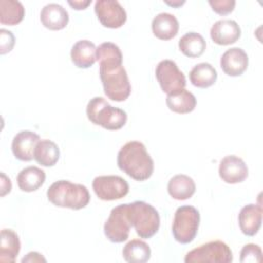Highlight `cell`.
<instances>
[{
    "mask_svg": "<svg viewBox=\"0 0 263 263\" xmlns=\"http://www.w3.org/2000/svg\"><path fill=\"white\" fill-rule=\"evenodd\" d=\"M73 64L81 69L91 67L97 61V47L89 40H79L71 48Z\"/></svg>",
    "mask_w": 263,
    "mask_h": 263,
    "instance_id": "19",
    "label": "cell"
},
{
    "mask_svg": "<svg viewBox=\"0 0 263 263\" xmlns=\"http://www.w3.org/2000/svg\"><path fill=\"white\" fill-rule=\"evenodd\" d=\"M92 189L102 200H115L124 197L129 190L128 183L120 176H99L92 181Z\"/></svg>",
    "mask_w": 263,
    "mask_h": 263,
    "instance_id": "10",
    "label": "cell"
},
{
    "mask_svg": "<svg viewBox=\"0 0 263 263\" xmlns=\"http://www.w3.org/2000/svg\"><path fill=\"white\" fill-rule=\"evenodd\" d=\"M238 224L241 232L248 236L258 233L262 224V208L259 204L245 205L238 214Z\"/></svg>",
    "mask_w": 263,
    "mask_h": 263,
    "instance_id": "16",
    "label": "cell"
},
{
    "mask_svg": "<svg viewBox=\"0 0 263 263\" xmlns=\"http://www.w3.org/2000/svg\"><path fill=\"white\" fill-rule=\"evenodd\" d=\"M209 4L215 12L222 15L232 12L235 7L234 0H210Z\"/></svg>",
    "mask_w": 263,
    "mask_h": 263,
    "instance_id": "30",
    "label": "cell"
},
{
    "mask_svg": "<svg viewBox=\"0 0 263 263\" xmlns=\"http://www.w3.org/2000/svg\"><path fill=\"white\" fill-rule=\"evenodd\" d=\"M210 35L215 43L219 45H229L239 39L241 30L238 24L233 20H219L212 26Z\"/></svg>",
    "mask_w": 263,
    "mask_h": 263,
    "instance_id": "15",
    "label": "cell"
},
{
    "mask_svg": "<svg viewBox=\"0 0 263 263\" xmlns=\"http://www.w3.org/2000/svg\"><path fill=\"white\" fill-rule=\"evenodd\" d=\"M68 3L76 10H81V9H85L90 3H91V0H74V1H71L69 0Z\"/></svg>",
    "mask_w": 263,
    "mask_h": 263,
    "instance_id": "34",
    "label": "cell"
},
{
    "mask_svg": "<svg viewBox=\"0 0 263 263\" xmlns=\"http://www.w3.org/2000/svg\"><path fill=\"white\" fill-rule=\"evenodd\" d=\"M232 260L230 248L222 240L203 243L189 251L184 258L186 263H229Z\"/></svg>",
    "mask_w": 263,
    "mask_h": 263,
    "instance_id": "8",
    "label": "cell"
},
{
    "mask_svg": "<svg viewBox=\"0 0 263 263\" xmlns=\"http://www.w3.org/2000/svg\"><path fill=\"white\" fill-rule=\"evenodd\" d=\"M86 115L89 121L109 130L121 128L127 120L124 110L111 106L104 98L95 97L86 106Z\"/></svg>",
    "mask_w": 263,
    "mask_h": 263,
    "instance_id": "4",
    "label": "cell"
},
{
    "mask_svg": "<svg viewBox=\"0 0 263 263\" xmlns=\"http://www.w3.org/2000/svg\"><path fill=\"white\" fill-rule=\"evenodd\" d=\"M248 174L246 162L236 155H227L220 161L219 176L225 183H240L247 179Z\"/></svg>",
    "mask_w": 263,
    "mask_h": 263,
    "instance_id": "12",
    "label": "cell"
},
{
    "mask_svg": "<svg viewBox=\"0 0 263 263\" xmlns=\"http://www.w3.org/2000/svg\"><path fill=\"white\" fill-rule=\"evenodd\" d=\"M195 188L196 186L193 179L183 174L174 176L167 183L168 194L177 200H185L190 198L194 194Z\"/></svg>",
    "mask_w": 263,
    "mask_h": 263,
    "instance_id": "21",
    "label": "cell"
},
{
    "mask_svg": "<svg viewBox=\"0 0 263 263\" xmlns=\"http://www.w3.org/2000/svg\"><path fill=\"white\" fill-rule=\"evenodd\" d=\"M130 203H123L113 208L104 224V233L112 242H123L129 236L132 227Z\"/></svg>",
    "mask_w": 263,
    "mask_h": 263,
    "instance_id": "7",
    "label": "cell"
},
{
    "mask_svg": "<svg viewBox=\"0 0 263 263\" xmlns=\"http://www.w3.org/2000/svg\"><path fill=\"white\" fill-rule=\"evenodd\" d=\"M200 215L197 209L192 205L179 206L174 216L172 232L174 238L183 245L191 242L198 231Z\"/></svg>",
    "mask_w": 263,
    "mask_h": 263,
    "instance_id": "5",
    "label": "cell"
},
{
    "mask_svg": "<svg viewBox=\"0 0 263 263\" xmlns=\"http://www.w3.org/2000/svg\"><path fill=\"white\" fill-rule=\"evenodd\" d=\"M165 102L170 110L179 114L192 112L196 106V99L194 95L185 88L168 93Z\"/></svg>",
    "mask_w": 263,
    "mask_h": 263,
    "instance_id": "23",
    "label": "cell"
},
{
    "mask_svg": "<svg viewBox=\"0 0 263 263\" xmlns=\"http://www.w3.org/2000/svg\"><path fill=\"white\" fill-rule=\"evenodd\" d=\"M262 260V250L258 245L248 243L240 251V262L259 263Z\"/></svg>",
    "mask_w": 263,
    "mask_h": 263,
    "instance_id": "29",
    "label": "cell"
},
{
    "mask_svg": "<svg viewBox=\"0 0 263 263\" xmlns=\"http://www.w3.org/2000/svg\"><path fill=\"white\" fill-rule=\"evenodd\" d=\"M60 158L58 145L47 139L40 140L34 150V159L43 166L54 165Z\"/></svg>",
    "mask_w": 263,
    "mask_h": 263,
    "instance_id": "25",
    "label": "cell"
},
{
    "mask_svg": "<svg viewBox=\"0 0 263 263\" xmlns=\"http://www.w3.org/2000/svg\"><path fill=\"white\" fill-rule=\"evenodd\" d=\"M249 58L247 52L239 47L227 49L221 57L220 66L228 76H239L248 68Z\"/></svg>",
    "mask_w": 263,
    "mask_h": 263,
    "instance_id": "14",
    "label": "cell"
},
{
    "mask_svg": "<svg viewBox=\"0 0 263 263\" xmlns=\"http://www.w3.org/2000/svg\"><path fill=\"white\" fill-rule=\"evenodd\" d=\"M152 32L160 40H170L174 38L179 31V22L177 17L168 12H160L152 20Z\"/></svg>",
    "mask_w": 263,
    "mask_h": 263,
    "instance_id": "18",
    "label": "cell"
},
{
    "mask_svg": "<svg viewBox=\"0 0 263 263\" xmlns=\"http://www.w3.org/2000/svg\"><path fill=\"white\" fill-rule=\"evenodd\" d=\"M21 241L12 229H2L0 238V262L13 263L20 253Z\"/></svg>",
    "mask_w": 263,
    "mask_h": 263,
    "instance_id": "20",
    "label": "cell"
},
{
    "mask_svg": "<svg viewBox=\"0 0 263 263\" xmlns=\"http://www.w3.org/2000/svg\"><path fill=\"white\" fill-rule=\"evenodd\" d=\"M156 79L165 93H173L185 88L186 78L177 64L172 60L160 61L155 68Z\"/></svg>",
    "mask_w": 263,
    "mask_h": 263,
    "instance_id": "9",
    "label": "cell"
},
{
    "mask_svg": "<svg viewBox=\"0 0 263 263\" xmlns=\"http://www.w3.org/2000/svg\"><path fill=\"white\" fill-rule=\"evenodd\" d=\"M117 165L136 181L149 179L154 171L153 159L145 145L139 141L127 142L120 148L117 154Z\"/></svg>",
    "mask_w": 263,
    "mask_h": 263,
    "instance_id": "2",
    "label": "cell"
},
{
    "mask_svg": "<svg viewBox=\"0 0 263 263\" xmlns=\"http://www.w3.org/2000/svg\"><path fill=\"white\" fill-rule=\"evenodd\" d=\"M130 221L141 238L152 237L160 225L159 214L155 208L141 200L130 203Z\"/></svg>",
    "mask_w": 263,
    "mask_h": 263,
    "instance_id": "6",
    "label": "cell"
},
{
    "mask_svg": "<svg viewBox=\"0 0 263 263\" xmlns=\"http://www.w3.org/2000/svg\"><path fill=\"white\" fill-rule=\"evenodd\" d=\"M45 172L37 166H27L23 168L17 177L16 182L21 190L32 192L39 189L45 181Z\"/></svg>",
    "mask_w": 263,
    "mask_h": 263,
    "instance_id": "22",
    "label": "cell"
},
{
    "mask_svg": "<svg viewBox=\"0 0 263 263\" xmlns=\"http://www.w3.org/2000/svg\"><path fill=\"white\" fill-rule=\"evenodd\" d=\"M46 262L45 258H43L39 253L37 252H30L29 254H27L26 257H24L22 259V262Z\"/></svg>",
    "mask_w": 263,
    "mask_h": 263,
    "instance_id": "33",
    "label": "cell"
},
{
    "mask_svg": "<svg viewBox=\"0 0 263 263\" xmlns=\"http://www.w3.org/2000/svg\"><path fill=\"white\" fill-rule=\"evenodd\" d=\"M166 4L171 5V6H174V7H178V6H181L182 4L185 3V1H181V0H175V1H165Z\"/></svg>",
    "mask_w": 263,
    "mask_h": 263,
    "instance_id": "35",
    "label": "cell"
},
{
    "mask_svg": "<svg viewBox=\"0 0 263 263\" xmlns=\"http://www.w3.org/2000/svg\"><path fill=\"white\" fill-rule=\"evenodd\" d=\"M40 137L31 130L17 133L12 140L11 150L15 158L22 161H30L34 158V150Z\"/></svg>",
    "mask_w": 263,
    "mask_h": 263,
    "instance_id": "13",
    "label": "cell"
},
{
    "mask_svg": "<svg viewBox=\"0 0 263 263\" xmlns=\"http://www.w3.org/2000/svg\"><path fill=\"white\" fill-rule=\"evenodd\" d=\"M122 257L128 263H145L151 257V250L144 240L132 239L124 246Z\"/></svg>",
    "mask_w": 263,
    "mask_h": 263,
    "instance_id": "26",
    "label": "cell"
},
{
    "mask_svg": "<svg viewBox=\"0 0 263 263\" xmlns=\"http://www.w3.org/2000/svg\"><path fill=\"white\" fill-rule=\"evenodd\" d=\"M95 12L100 23L107 28H120L126 22V11L117 0H98Z\"/></svg>",
    "mask_w": 263,
    "mask_h": 263,
    "instance_id": "11",
    "label": "cell"
},
{
    "mask_svg": "<svg viewBox=\"0 0 263 263\" xmlns=\"http://www.w3.org/2000/svg\"><path fill=\"white\" fill-rule=\"evenodd\" d=\"M100 63V77L105 95L115 102L125 101L132 91L126 70L122 66L120 48L112 42H104L97 47Z\"/></svg>",
    "mask_w": 263,
    "mask_h": 263,
    "instance_id": "1",
    "label": "cell"
},
{
    "mask_svg": "<svg viewBox=\"0 0 263 263\" xmlns=\"http://www.w3.org/2000/svg\"><path fill=\"white\" fill-rule=\"evenodd\" d=\"M15 38L11 31L0 29V53L5 54L9 52L14 46Z\"/></svg>",
    "mask_w": 263,
    "mask_h": 263,
    "instance_id": "31",
    "label": "cell"
},
{
    "mask_svg": "<svg viewBox=\"0 0 263 263\" xmlns=\"http://www.w3.org/2000/svg\"><path fill=\"white\" fill-rule=\"evenodd\" d=\"M25 8L16 0H0V23L13 26L23 21Z\"/></svg>",
    "mask_w": 263,
    "mask_h": 263,
    "instance_id": "28",
    "label": "cell"
},
{
    "mask_svg": "<svg viewBox=\"0 0 263 263\" xmlns=\"http://www.w3.org/2000/svg\"><path fill=\"white\" fill-rule=\"evenodd\" d=\"M46 194L52 204L71 210L83 209L90 200L89 192L84 185L75 184L67 180L52 183L47 189Z\"/></svg>",
    "mask_w": 263,
    "mask_h": 263,
    "instance_id": "3",
    "label": "cell"
},
{
    "mask_svg": "<svg viewBox=\"0 0 263 263\" xmlns=\"http://www.w3.org/2000/svg\"><path fill=\"white\" fill-rule=\"evenodd\" d=\"M1 196H4L5 194L9 193L11 190V182L10 179L8 177H6V175L4 173H1Z\"/></svg>",
    "mask_w": 263,
    "mask_h": 263,
    "instance_id": "32",
    "label": "cell"
},
{
    "mask_svg": "<svg viewBox=\"0 0 263 263\" xmlns=\"http://www.w3.org/2000/svg\"><path fill=\"white\" fill-rule=\"evenodd\" d=\"M217 77V71L210 63H199L195 65L189 73L190 82L200 88H206L213 85Z\"/></svg>",
    "mask_w": 263,
    "mask_h": 263,
    "instance_id": "24",
    "label": "cell"
},
{
    "mask_svg": "<svg viewBox=\"0 0 263 263\" xmlns=\"http://www.w3.org/2000/svg\"><path fill=\"white\" fill-rule=\"evenodd\" d=\"M40 21L49 30H62L68 25L69 14L62 5L48 3L41 9Z\"/></svg>",
    "mask_w": 263,
    "mask_h": 263,
    "instance_id": "17",
    "label": "cell"
},
{
    "mask_svg": "<svg viewBox=\"0 0 263 263\" xmlns=\"http://www.w3.org/2000/svg\"><path fill=\"white\" fill-rule=\"evenodd\" d=\"M206 47L204 38L196 32H188L179 40V48L188 58L200 57Z\"/></svg>",
    "mask_w": 263,
    "mask_h": 263,
    "instance_id": "27",
    "label": "cell"
}]
</instances>
